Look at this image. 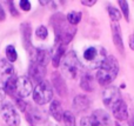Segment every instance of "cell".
I'll use <instances>...</instances> for the list:
<instances>
[{
    "mask_svg": "<svg viewBox=\"0 0 134 126\" xmlns=\"http://www.w3.org/2000/svg\"><path fill=\"white\" fill-rule=\"evenodd\" d=\"M35 34H37V37L40 38V39H45V38L47 37V34H48V31H47V28L45 27V26H39V27L37 28V31H35Z\"/></svg>",
    "mask_w": 134,
    "mask_h": 126,
    "instance_id": "4316f807",
    "label": "cell"
},
{
    "mask_svg": "<svg viewBox=\"0 0 134 126\" xmlns=\"http://www.w3.org/2000/svg\"><path fill=\"white\" fill-rule=\"evenodd\" d=\"M119 72V64L114 57L108 56L104 60L97 72V80L101 85H109L116 78Z\"/></svg>",
    "mask_w": 134,
    "mask_h": 126,
    "instance_id": "7a4b0ae2",
    "label": "cell"
},
{
    "mask_svg": "<svg viewBox=\"0 0 134 126\" xmlns=\"http://www.w3.org/2000/svg\"><path fill=\"white\" fill-rule=\"evenodd\" d=\"M21 33H23L24 44H25L26 48L32 47L31 46V26L28 25V24L24 23L23 25H21Z\"/></svg>",
    "mask_w": 134,
    "mask_h": 126,
    "instance_id": "d6986e66",
    "label": "cell"
},
{
    "mask_svg": "<svg viewBox=\"0 0 134 126\" xmlns=\"http://www.w3.org/2000/svg\"><path fill=\"white\" fill-rule=\"evenodd\" d=\"M64 53H65V45L57 42V46L54 47V53L52 56V61H53L54 67L59 66V63H60L61 57L64 56Z\"/></svg>",
    "mask_w": 134,
    "mask_h": 126,
    "instance_id": "2e32d148",
    "label": "cell"
},
{
    "mask_svg": "<svg viewBox=\"0 0 134 126\" xmlns=\"http://www.w3.org/2000/svg\"><path fill=\"white\" fill-rule=\"evenodd\" d=\"M112 113L113 116L119 120V122H125L128 118V108L127 105L125 104V101L121 99L118 103H115L113 106H112Z\"/></svg>",
    "mask_w": 134,
    "mask_h": 126,
    "instance_id": "30bf717a",
    "label": "cell"
},
{
    "mask_svg": "<svg viewBox=\"0 0 134 126\" xmlns=\"http://www.w3.org/2000/svg\"><path fill=\"white\" fill-rule=\"evenodd\" d=\"M20 7H21V9H24V11H30L31 9L30 1H27V0H21L20 1Z\"/></svg>",
    "mask_w": 134,
    "mask_h": 126,
    "instance_id": "f1b7e54d",
    "label": "cell"
},
{
    "mask_svg": "<svg viewBox=\"0 0 134 126\" xmlns=\"http://www.w3.org/2000/svg\"><path fill=\"white\" fill-rule=\"evenodd\" d=\"M81 126H102V125H100L92 116H90V117H83L81 119Z\"/></svg>",
    "mask_w": 134,
    "mask_h": 126,
    "instance_id": "d4e9b609",
    "label": "cell"
},
{
    "mask_svg": "<svg viewBox=\"0 0 134 126\" xmlns=\"http://www.w3.org/2000/svg\"><path fill=\"white\" fill-rule=\"evenodd\" d=\"M33 91L32 83L30 81L26 75H21L16 80V87H15V93L18 94L19 98H26L28 97Z\"/></svg>",
    "mask_w": 134,
    "mask_h": 126,
    "instance_id": "8992f818",
    "label": "cell"
},
{
    "mask_svg": "<svg viewBox=\"0 0 134 126\" xmlns=\"http://www.w3.org/2000/svg\"><path fill=\"white\" fill-rule=\"evenodd\" d=\"M5 18H6V14H5L4 8H2V7H1V5H0V21L5 20Z\"/></svg>",
    "mask_w": 134,
    "mask_h": 126,
    "instance_id": "4dcf8cb0",
    "label": "cell"
},
{
    "mask_svg": "<svg viewBox=\"0 0 134 126\" xmlns=\"http://www.w3.org/2000/svg\"><path fill=\"white\" fill-rule=\"evenodd\" d=\"M52 19H53L52 24H53L54 31H55V41L63 45L68 44L75 34L76 28L72 26L69 23L67 24V18L65 19L63 14H57Z\"/></svg>",
    "mask_w": 134,
    "mask_h": 126,
    "instance_id": "6da1fadb",
    "label": "cell"
},
{
    "mask_svg": "<svg viewBox=\"0 0 134 126\" xmlns=\"http://www.w3.org/2000/svg\"><path fill=\"white\" fill-rule=\"evenodd\" d=\"M80 86L82 90H85L86 92H92L94 90V85H93V78L88 73H82L80 81Z\"/></svg>",
    "mask_w": 134,
    "mask_h": 126,
    "instance_id": "e0dca14e",
    "label": "cell"
},
{
    "mask_svg": "<svg viewBox=\"0 0 134 126\" xmlns=\"http://www.w3.org/2000/svg\"><path fill=\"white\" fill-rule=\"evenodd\" d=\"M6 57H7V59H8L9 63H13V61L16 60L18 54H16V51H15V48H14V46H12V45H8V46H7Z\"/></svg>",
    "mask_w": 134,
    "mask_h": 126,
    "instance_id": "603a6c76",
    "label": "cell"
},
{
    "mask_svg": "<svg viewBox=\"0 0 134 126\" xmlns=\"http://www.w3.org/2000/svg\"><path fill=\"white\" fill-rule=\"evenodd\" d=\"M63 120H64V123H65V126H75V117H74V114L72 112H69V111L64 112Z\"/></svg>",
    "mask_w": 134,
    "mask_h": 126,
    "instance_id": "7402d4cb",
    "label": "cell"
},
{
    "mask_svg": "<svg viewBox=\"0 0 134 126\" xmlns=\"http://www.w3.org/2000/svg\"><path fill=\"white\" fill-rule=\"evenodd\" d=\"M114 126H128V124H125V123H121V122H119V123H116Z\"/></svg>",
    "mask_w": 134,
    "mask_h": 126,
    "instance_id": "e575fe53",
    "label": "cell"
},
{
    "mask_svg": "<svg viewBox=\"0 0 134 126\" xmlns=\"http://www.w3.org/2000/svg\"><path fill=\"white\" fill-rule=\"evenodd\" d=\"M28 72H30L31 78L39 84V83L42 81L44 77L46 75V66L38 63V61L32 60L31 61L30 68H28Z\"/></svg>",
    "mask_w": 134,
    "mask_h": 126,
    "instance_id": "ba28073f",
    "label": "cell"
},
{
    "mask_svg": "<svg viewBox=\"0 0 134 126\" xmlns=\"http://www.w3.org/2000/svg\"><path fill=\"white\" fill-rule=\"evenodd\" d=\"M5 94H6V90H5V83L0 79V101L4 100Z\"/></svg>",
    "mask_w": 134,
    "mask_h": 126,
    "instance_id": "83f0119b",
    "label": "cell"
},
{
    "mask_svg": "<svg viewBox=\"0 0 134 126\" xmlns=\"http://www.w3.org/2000/svg\"><path fill=\"white\" fill-rule=\"evenodd\" d=\"M112 37H113V42L116 46V48L124 53V44H122V38H121V30L120 26L116 23H112Z\"/></svg>",
    "mask_w": 134,
    "mask_h": 126,
    "instance_id": "4fadbf2b",
    "label": "cell"
},
{
    "mask_svg": "<svg viewBox=\"0 0 134 126\" xmlns=\"http://www.w3.org/2000/svg\"><path fill=\"white\" fill-rule=\"evenodd\" d=\"M119 100H121L120 92H119L118 87L111 86L108 89H106L102 93V101L107 107H112L115 103H118Z\"/></svg>",
    "mask_w": 134,
    "mask_h": 126,
    "instance_id": "52a82bcc",
    "label": "cell"
},
{
    "mask_svg": "<svg viewBox=\"0 0 134 126\" xmlns=\"http://www.w3.org/2000/svg\"><path fill=\"white\" fill-rule=\"evenodd\" d=\"M16 80H18V78H16L14 74L11 75V77H8V79H7L6 83H5V90H6L7 93H9V94H14V93H15Z\"/></svg>",
    "mask_w": 134,
    "mask_h": 126,
    "instance_id": "ffe728a7",
    "label": "cell"
},
{
    "mask_svg": "<svg viewBox=\"0 0 134 126\" xmlns=\"http://www.w3.org/2000/svg\"><path fill=\"white\" fill-rule=\"evenodd\" d=\"M92 117L102 126H109L111 125V118H109V116L102 110H97L95 112H93Z\"/></svg>",
    "mask_w": 134,
    "mask_h": 126,
    "instance_id": "9a60e30c",
    "label": "cell"
},
{
    "mask_svg": "<svg viewBox=\"0 0 134 126\" xmlns=\"http://www.w3.org/2000/svg\"><path fill=\"white\" fill-rule=\"evenodd\" d=\"M52 83H53L57 92H58L61 97L66 96L67 87H66V84H65V80H64V78L61 77L60 73H53V74H52Z\"/></svg>",
    "mask_w": 134,
    "mask_h": 126,
    "instance_id": "7c38bea8",
    "label": "cell"
},
{
    "mask_svg": "<svg viewBox=\"0 0 134 126\" xmlns=\"http://www.w3.org/2000/svg\"><path fill=\"white\" fill-rule=\"evenodd\" d=\"M49 114L55 120H58V122H60V120L63 119L64 110H63V107H61V104L59 103L58 100H54L51 103V105H49Z\"/></svg>",
    "mask_w": 134,
    "mask_h": 126,
    "instance_id": "5bb4252c",
    "label": "cell"
},
{
    "mask_svg": "<svg viewBox=\"0 0 134 126\" xmlns=\"http://www.w3.org/2000/svg\"><path fill=\"white\" fill-rule=\"evenodd\" d=\"M9 6H11V8H12V12H13V14H14V15H16V14H18V13H16L15 11H14V7H13V2H11V5H9Z\"/></svg>",
    "mask_w": 134,
    "mask_h": 126,
    "instance_id": "d590c367",
    "label": "cell"
},
{
    "mask_svg": "<svg viewBox=\"0 0 134 126\" xmlns=\"http://www.w3.org/2000/svg\"><path fill=\"white\" fill-rule=\"evenodd\" d=\"M0 114H1L4 122L8 126H19L20 125V116L11 103H4L0 107Z\"/></svg>",
    "mask_w": 134,
    "mask_h": 126,
    "instance_id": "5b68a950",
    "label": "cell"
},
{
    "mask_svg": "<svg viewBox=\"0 0 134 126\" xmlns=\"http://www.w3.org/2000/svg\"><path fill=\"white\" fill-rule=\"evenodd\" d=\"M61 71L69 79H75L83 72V66L73 51L65 54L61 63Z\"/></svg>",
    "mask_w": 134,
    "mask_h": 126,
    "instance_id": "3957f363",
    "label": "cell"
},
{
    "mask_svg": "<svg viewBox=\"0 0 134 126\" xmlns=\"http://www.w3.org/2000/svg\"><path fill=\"white\" fill-rule=\"evenodd\" d=\"M130 47L132 50H134V34H132L130 37Z\"/></svg>",
    "mask_w": 134,
    "mask_h": 126,
    "instance_id": "d6a6232c",
    "label": "cell"
},
{
    "mask_svg": "<svg viewBox=\"0 0 134 126\" xmlns=\"http://www.w3.org/2000/svg\"><path fill=\"white\" fill-rule=\"evenodd\" d=\"M108 14H109V18L113 20V23L114 21H119L121 19V14H120V12L118 11V9L115 8V7H113V6H108Z\"/></svg>",
    "mask_w": 134,
    "mask_h": 126,
    "instance_id": "cb8c5ba5",
    "label": "cell"
},
{
    "mask_svg": "<svg viewBox=\"0 0 134 126\" xmlns=\"http://www.w3.org/2000/svg\"><path fill=\"white\" fill-rule=\"evenodd\" d=\"M91 105V100L87 96L83 94H79L73 99V108L76 112H82V111L87 110Z\"/></svg>",
    "mask_w": 134,
    "mask_h": 126,
    "instance_id": "8fae6325",
    "label": "cell"
},
{
    "mask_svg": "<svg viewBox=\"0 0 134 126\" xmlns=\"http://www.w3.org/2000/svg\"><path fill=\"white\" fill-rule=\"evenodd\" d=\"M52 126H57V125H52Z\"/></svg>",
    "mask_w": 134,
    "mask_h": 126,
    "instance_id": "8d00e7d4",
    "label": "cell"
},
{
    "mask_svg": "<svg viewBox=\"0 0 134 126\" xmlns=\"http://www.w3.org/2000/svg\"><path fill=\"white\" fill-rule=\"evenodd\" d=\"M27 120L31 123L32 125H39V124H44L47 120V116L44 111H40L37 107H31V110L28 111V113L26 114Z\"/></svg>",
    "mask_w": 134,
    "mask_h": 126,
    "instance_id": "9c48e42d",
    "label": "cell"
},
{
    "mask_svg": "<svg viewBox=\"0 0 134 126\" xmlns=\"http://www.w3.org/2000/svg\"><path fill=\"white\" fill-rule=\"evenodd\" d=\"M119 6L121 7V11H122L124 15H125L126 20H130V9H128V4L127 1H125V0H119Z\"/></svg>",
    "mask_w": 134,
    "mask_h": 126,
    "instance_id": "484cf974",
    "label": "cell"
},
{
    "mask_svg": "<svg viewBox=\"0 0 134 126\" xmlns=\"http://www.w3.org/2000/svg\"><path fill=\"white\" fill-rule=\"evenodd\" d=\"M81 20V13L76 11H72L67 14V21L71 24L72 26H75L76 24H79Z\"/></svg>",
    "mask_w": 134,
    "mask_h": 126,
    "instance_id": "44dd1931",
    "label": "cell"
},
{
    "mask_svg": "<svg viewBox=\"0 0 134 126\" xmlns=\"http://www.w3.org/2000/svg\"><path fill=\"white\" fill-rule=\"evenodd\" d=\"M97 2V0H92V1H86V0H82V4L86 5V6H92Z\"/></svg>",
    "mask_w": 134,
    "mask_h": 126,
    "instance_id": "1f68e13d",
    "label": "cell"
},
{
    "mask_svg": "<svg viewBox=\"0 0 134 126\" xmlns=\"http://www.w3.org/2000/svg\"><path fill=\"white\" fill-rule=\"evenodd\" d=\"M52 98H53V90L48 81L42 80L35 86L33 91V99L38 105H44V104L49 103Z\"/></svg>",
    "mask_w": 134,
    "mask_h": 126,
    "instance_id": "277c9868",
    "label": "cell"
},
{
    "mask_svg": "<svg viewBox=\"0 0 134 126\" xmlns=\"http://www.w3.org/2000/svg\"><path fill=\"white\" fill-rule=\"evenodd\" d=\"M0 74L8 75V77L14 74V67L8 60H5V59L0 60Z\"/></svg>",
    "mask_w": 134,
    "mask_h": 126,
    "instance_id": "ac0fdd59",
    "label": "cell"
},
{
    "mask_svg": "<svg viewBox=\"0 0 134 126\" xmlns=\"http://www.w3.org/2000/svg\"><path fill=\"white\" fill-rule=\"evenodd\" d=\"M15 101H16V105H18V107L20 108L21 111H25V106H26V103H24L23 100H21V98H15Z\"/></svg>",
    "mask_w": 134,
    "mask_h": 126,
    "instance_id": "f546056e",
    "label": "cell"
},
{
    "mask_svg": "<svg viewBox=\"0 0 134 126\" xmlns=\"http://www.w3.org/2000/svg\"><path fill=\"white\" fill-rule=\"evenodd\" d=\"M128 126H134V114L132 116V118H131L130 124H128Z\"/></svg>",
    "mask_w": 134,
    "mask_h": 126,
    "instance_id": "836d02e7",
    "label": "cell"
}]
</instances>
